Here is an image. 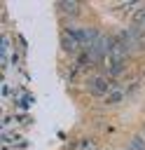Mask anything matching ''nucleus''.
Wrapping results in <instances>:
<instances>
[{"label": "nucleus", "instance_id": "nucleus-4", "mask_svg": "<svg viewBox=\"0 0 145 150\" xmlns=\"http://www.w3.org/2000/svg\"><path fill=\"white\" fill-rule=\"evenodd\" d=\"M56 7H58V9H63V12H72V14H77V12H80V5H77V2H58Z\"/></svg>", "mask_w": 145, "mask_h": 150}, {"label": "nucleus", "instance_id": "nucleus-5", "mask_svg": "<svg viewBox=\"0 0 145 150\" xmlns=\"http://www.w3.org/2000/svg\"><path fill=\"white\" fill-rule=\"evenodd\" d=\"M110 96H108V103H119L122 98H124V91L122 89H112V91H108Z\"/></svg>", "mask_w": 145, "mask_h": 150}, {"label": "nucleus", "instance_id": "nucleus-2", "mask_svg": "<svg viewBox=\"0 0 145 150\" xmlns=\"http://www.w3.org/2000/svg\"><path fill=\"white\" fill-rule=\"evenodd\" d=\"M61 47H63L68 54H75V52L80 49V42H77L75 38H70L68 33H61Z\"/></svg>", "mask_w": 145, "mask_h": 150}, {"label": "nucleus", "instance_id": "nucleus-3", "mask_svg": "<svg viewBox=\"0 0 145 150\" xmlns=\"http://www.w3.org/2000/svg\"><path fill=\"white\" fill-rule=\"evenodd\" d=\"M129 150H145V136H140V134L131 136V141H129Z\"/></svg>", "mask_w": 145, "mask_h": 150}, {"label": "nucleus", "instance_id": "nucleus-1", "mask_svg": "<svg viewBox=\"0 0 145 150\" xmlns=\"http://www.w3.org/2000/svg\"><path fill=\"white\" fill-rule=\"evenodd\" d=\"M89 91L94 94V96H103V94H108V80L105 77H91L89 80Z\"/></svg>", "mask_w": 145, "mask_h": 150}, {"label": "nucleus", "instance_id": "nucleus-6", "mask_svg": "<svg viewBox=\"0 0 145 150\" xmlns=\"http://www.w3.org/2000/svg\"><path fill=\"white\" fill-rule=\"evenodd\" d=\"M126 150H129V148H126Z\"/></svg>", "mask_w": 145, "mask_h": 150}]
</instances>
